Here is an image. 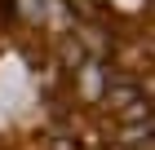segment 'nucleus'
<instances>
[{
    "label": "nucleus",
    "instance_id": "f257e3e1",
    "mask_svg": "<svg viewBox=\"0 0 155 150\" xmlns=\"http://www.w3.org/2000/svg\"><path fill=\"white\" fill-rule=\"evenodd\" d=\"M49 150H80V141H67V137H58V141H49Z\"/></svg>",
    "mask_w": 155,
    "mask_h": 150
}]
</instances>
